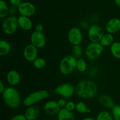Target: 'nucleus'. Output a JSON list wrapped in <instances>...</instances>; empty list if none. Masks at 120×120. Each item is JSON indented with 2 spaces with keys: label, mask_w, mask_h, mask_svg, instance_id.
Instances as JSON below:
<instances>
[{
  "label": "nucleus",
  "mask_w": 120,
  "mask_h": 120,
  "mask_svg": "<svg viewBox=\"0 0 120 120\" xmlns=\"http://www.w3.org/2000/svg\"><path fill=\"white\" fill-rule=\"evenodd\" d=\"M114 42V38L113 35L107 32V34H104L102 38L101 39L100 43L104 48V47L110 46Z\"/></svg>",
  "instance_id": "obj_21"
},
{
  "label": "nucleus",
  "mask_w": 120,
  "mask_h": 120,
  "mask_svg": "<svg viewBox=\"0 0 120 120\" xmlns=\"http://www.w3.org/2000/svg\"><path fill=\"white\" fill-rule=\"evenodd\" d=\"M98 103L102 107L106 109H112L115 106L112 98L109 95L103 94L98 97Z\"/></svg>",
  "instance_id": "obj_18"
},
{
  "label": "nucleus",
  "mask_w": 120,
  "mask_h": 120,
  "mask_svg": "<svg viewBox=\"0 0 120 120\" xmlns=\"http://www.w3.org/2000/svg\"><path fill=\"white\" fill-rule=\"evenodd\" d=\"M7 81L11 86H16L21 82V75L18 71L11 70L7 74Z\"/></svg>",
  "instance_id": "obj_15"
},
{
  "label": "nucleus",
  "mask_w": 120,
  "mask_h": 120,
  "mask_svg": "<svg viewBox=\"0 0 120 120\" xmlns=\"http://www.w3.org/2000/svg\"><path fill=\"white\" fill-rule=\"evenodd\" d=\"M82 120H96V119L92 118V117H86V118H83Z\"/></svg>",
  "instance_id": "obj_38"
},
{
  "label": "nucleus",
  "mask_w": 120,
  "mask_h": 120,
  "mask_svg": "<svg viewBox=\"0 0 120 120\" xmlns=\"http://www.w3.org/2000/svg\"><path fill=\"white\" fill-rule=\"evenodd\" d=\"M9 2H10L12 7L18 8L22 3V1H21V0H9Z\"/></svg>",
  "instance_id": "obj_32"
},
{
  "label": "nucleus",
  "mask_w": 120,
  "mask_h": 120,
  "mask_svg": "<svg viewBox=\"0 0 120 120\" xmlns=\"http://www.w3.org/2000/svg\"><path fill=\"white\" fill-rule=\"evenodd\" d=\"M64 108H66L67 110H69V111H73L76 110V104L72 101H69L67 102Z\"/></svg>",
  "instance_id": "obj_30"
},
{
  "label": "nucleus",
  "mask_w": 120,
  "mask_h": 120,
  "mask_svg": "<svg viewBox=\"0 0 120 120\" xmlns=\"http://www.w3.org/2000/svg\"><path fill=\"white\" fill-rule=\"evenodd\" d=\"M104 34L103 29L97 25H93L88 29V38L91 42H100Z\"/></svg>",
  "instance_id": "obj_9"
},
{
  "label": "nucleus",
  "mask_w": 120,
  "mask_h": 120,
  "mask_svg": "<svg viewBox=\"0 0 120 120\" xmlns=\"http://www.w3.org/2000/svg\"><path fill=\"white\" fill-rule=\"evenodd\" d=\"M111 110L114 120H120V105H115Z\"/></svg>",
  "instance_id": "obj_29"
},
{
  "label": "nucleus",
  "mask_w": 120,
  "mask_h": 120,
  "mask_svg": "<svg viewBox=\"0 0 120 120\" xmlns=\"http://www.w3.org/2000/svg\"><path fill=\"white\" fill-rule=\"evenodd\" d=\"M77 58L73 55H66L62 59L59 63L60 72L63 75H69L76 69Z\"/></svg>",
  "instance_id": "obj_3"
},
{
  "label": "nucleus",
  "mask_w": 120,
  "mask_h": 120,
  "mask_svg": "<svg viewBox=\"0 0 120 120\" xmlns=\"http://www.w3.org/2000/svg\"><path fill=\"white\" fill-rule=\"evenodd\" d=\"M16 14V7H12L9 8V14L12 16H15L14 15Z\"/></svg>",
  "instance_id": "obj_35"
},
{
  "label": "nucleus",
  "mask_w": 120,
  "mask_h": 120,
  "mask_svg": "<svg viewBox=\"0 0 120 120\" xmlns=\"http://www.w3.org/2000/svg\"><path fill=\"white\" fill-rule=\"evenodd\" d=\"M96 120H114L112 114L107 111H101L97 114Z\"/></svg>",
  "instance_id": "obj_27"
},
{
  "label": "nucleus",
  "mask_w": 120,
  "mask_h": 120,
  "mask_svg": "<svg viewBox=\"0 0 120 120\" xmlns=\"http://www.w3.org/2000/svg\"><path fill=\"white\" fill-rule=\"evenodd\" d=\"M4 103L11 109H17L21 105V97L19 92L13 86L6 87L2 93Z\"/></svg>",
  "instance_id": "obj_2"
},
{
  "label": "nucleus",
  "mask_w": 120,
  "mask_h": 120,
  "mask_svg": "<svg viewBox=\"0 0 120 120\" xmlns=\"http://www.w3.org/2000/svg\"><path fill=\"white\" fill-rule=\"evenodd\" d=\"M19 27L18 17L15 16H8L5 18L2 23V29L4 34L10 35L15 34Z\"/></svg>",
  "instance_id": "obj_6"
},
{
  "label": "nucleus",
  "mask_w": 120,
  "mask_h": 120,
  "mask_svg": "<svg viewBox=\"0 0 120 120\" xmlns=\"http://www.w3.org/2000/svg\"><path fill=\"white\" fill-rule=\"evenodd\" d=\"M11 46L6 40H1L0 42V56H5L10 53Z\"/></svg>",
  "instance_id": "obj_20"
},
{
  "label": "nucleus",
  "mask_w": 120,
  "mask_h": 120,
  "mask_svg": "<svg viewBox=\"0 0 120 120\" xmlns=\"http://www.w3.org/2000/svg\"><path fill=\"white\" fill-rule=\"evenodd\" d=\"M10 120H28L26 118L25 114H19L15 115L13 117L11 118Z\"/></svg>",
  "instance_id": "obj_31"
},
{
  "label": "nucleus",
  "mask_w": 120,
  "mask_h": 120,
  "mask_svg": "<svg viewBox=\"0 0 120 120\" xmlns=\"http://www.w3.org/2000/svg\"><path fill=\"white\" fill-rule=\"evenodd\" d=\"M75 91L77 96L83 99H91L96 96L98 88L96 83L91 80H84L80 81L75 87Z\"/></svg>",
  "instance_id": "obj_1"
},
{
  "label": "nucleus",
  "mask_w": 120,
  "mask_h": 120,
  "mask_svg": "<svg viewBox=\"0 0 120 120\" xmlns=\"http://www.w3.org/2000/svg\"><path fill=\"white\" fill-rule=\"evenodd\" d=\"M30 43L38 49L43 48L46 44V38L43 32L35 30L32 33L30 37Z\"/></svg>",
  "instance_id": "obj_10"
},
{
  "label": "nucleus",
  "mask_w": 120,
  "mask_h": 120,
  "mask_svg": "<svg viewBox=\"0 0 120 120\" xmlns=\"http://www.w3.org/2000/svg\"></svg>",
  "instance_id": "obj_39"
},
{
  "label": "nucleus",
  "mask_w": 120,
  "mask_h": 120,
  "mask_svg": "<svg viewBox=\"0 0 120 120\" xmlns=\"http://www.w3.org/2000/svg\"><path fill=\"white\" fill-rule=\"evenodd\" d=\"M38 49L32 44L27 45L23 50V56L29 62H33L38 57Z\"/></svg>",
  "instance_id": "obj_12"
},
{
  "label": "nucleus",
  "mask_w": 120,
  "mask_h": 120,
  "mask_svg": "<svg viewBox=\"0 0 120 120\" xmlns=\"http://www.w3.org/2000/svg\"><path fill=\"white\" fill-rule=\"evenodd\" d=\"M87 68V62L84 59L79 58L77 59V64H76V69L80 73H84L86 71Z\"/></svg>",
  "instance_id": "obj_25"
},
{
  "label": "nucleus",
  "mask_w": 120,
  "mask_h": 120,
  "mask_svg": "<svg viewBox=\"0 0 120 120\" xmlns=\"http://www.w3.org/2000/svg\"><path fill=\"white\" fill-rule=\"evenodd\" d=\"M32 63L34 68L37 69H43L46 64V62L45 59L42 57H37Z\"/></svg>",
  "instance_id": "obj_28"
},
{
  "label": "nucleus",
  "mask_w": 120,
  "mask_h": 120,
  "mask_svg": "<svg viewBox=\"0 0 120 120\" xmlns=\"http://www.w3.org/2000/svg\"><path fill=\"white\" fill-rule=\"evenodd\" d=\"M19 27L23 30H29L32 28L33 22L30 19V17L20 15L18 17Z\"/></svg>",
  "instance_id": "obj_17"
},
{
  "label": "nucleus",
  "mask_w": 120,
  "mask_h": 120,
  "mask_svg": "<svg viewBox=\"0 0 120 120\" xmlns=\"http://www.w3.org/2000/svg\"><path fill=\"white\" fill-rule=\"evenodd\" d=\"M71 53L73 56H75L76 58H80L83 53V50L80 45H73L71 47Z\"/></svg>",
  "instance_id": "obj_26"
},
{
  "label": "nucleus",
  "mask_w": 120,
  "mask_h": 120,
  "mask_svg": "<svg viewBox=\"0 0 120 120\" xmlns=\"http://www.w3.org/2000/svg\"><path fill=\"white\" fill-rule=\"evenodd\" d=\"M36 7L30 2H22L19 6L18 7V11L22 16L30 17L35 15L36 13Z\"/></svg>",
  "instance_id": "obj_11"
},
{
  "label": "nucleus",
  "mask_w": 120,
  "mask_h": 120,
  "mask_svg": "<svg viewBox=\"0 0 120 120\" xmlns=\"http://www.w3.org/2000/svg\"><path fill=\"white\" fill-rule=\"evenodd\" d=\"M57 120H75V116L72 111L62 108L57 114Z\"/></svg>",
  "instance_id": "obj_19"
},
{
  "label": "nucleus",
  "mask_w": 120,
  "mask_h": 120,
  "mask_svg": "<svg viewBox=\"0 0 120 120\" xmlns=\"http://www.w3.org/2000/svg\"><path fill=\"white\" fill-rule=\"evenodd\" d=\"M5 89L6 87L5 86L4 83H3V82L1 81L0 82V93L2 94L4 91V90H5Z\"/></svg>",
  "instance_id": "obj_36"
},
{
  "label": "nucleus",
  "mask_w": 120,
  "mask_h": 120,
  "mask_svg": "<svg viewBox=\"0 0 120 120\" xmlns=\"http://www.w3.org/2000/svg\"><path fill=\"white\" fill-rule=\"evenodd\" d=\"M9 14V8L4 0H0V18H6Z\"/></svg>",
  "instance_id": "obj_23"
},
{
  "label": "nucleus",
  "mask_w": 120,
  "mask_h": 120,
  "mask_svg": "<svg viewBox=\"0 0 120 120\" xmlns=\"http://www.w3.org/2000/svg\"><path fill=\"white\" fill-rule=\"evenodd\" d=\"M110 52L114 57L120 59V42L114 41L110 46Z\"/></svg>",
  "instance_id": "obj_22"
},
{
  "label": "nucleus",
  "mask_w": 120,
  "mask_h": 120,
  "mask_svg": "<svg viewBox=\"0 0 120 120\" xmlns=\"http://www.w3.org/2000/svg\"><path fill=\"white\" fill-rule=\"evenodd\" d=\"M41 110L36 105H31L27 107L25 112V116L28 120H36L39 116Z\"/></svg>",
  "instance_id": "obj_16"
},
{
  "label": "nucleus",
  "mask_w": 120,
  "mask_h": 120,
  "mask_svg": "<svg viewBox=\"0 0 120 120\" xmlns=\"http://www.w3.org/2000/svg\"><path fill=\"white\" fill-rule=\"evenodd\" d=\"M105 30L107 33L114 34L120 30V19L112 18L110 19L105 25Z\"/></svg>",
  "instance_id": "obj_14"
},
{
  "label": "nucleus",
  "mask_w": 120,
  "mask_h": 120,
  "mask_svg": "<svg viewBox=\"0 0 120 120\" xmlns=\"http://www.w3.org/2000/svg\"><path fill=\"white\" fill-rule=\"evenodd\" d=\"M44 29V27L42 23H38L36 26H35V30L38 32H43V30Z\"/></svg>",
  "instance_id": "obj_34"
},
{
  "label": "nucleus",
  "mask_w": 120,
  "mask_h": 120,
  "mask_svg": "<svg viewBox=\"0 0 120 120\" xmlns=\"http://www.w3.org/2000/svg\"><path fill=\"white\" fill-rule=\"evenodd\" d=\"M57 103H58L61 109H62V108L65 107L67 101H66V100L64 99V98H60V99H59L57 101Z\"/></svg>",
  "instance_id": "obj_33"
},
{
  "label": "nucleus",
  "mask_w": 120,
  "mask_h": 120,
  "mask_svg": "<svg viewBox=\"0 0 120 120\" xmlns=\"http://www.w3.org/2000/svg\"><path fill=\"white\" fill-rule=\"evenodd\" d=\"M68 39L72 45H80L83 41V34L80 28L72 27L69 29L68 33Z\"/></svg>",
  "instance_id": "obj_8"
},
{
  "label": "nucleus",
  "mask_w": 120,
  "mask_h": 120,
  "mask_svg": "<svg viewBox=\"0 0 120 120\" xmlns=\"http://www.w3.org/2000/svg\"><path fill=\"white\" fill-rule=\"evenodd\" d=\"M104 47L100 42H91L87 46L85 49V55L90 60H95L103 53Z\"/></svg>",
  "instance_id": "obj_5"
},
{
  "label": "nucleus",
  "mask_w": 120,
  "mask_h": 120,
  "mask_svg": "<svg viewBox=\"0 0 120 120\" xmlns=\"http://www.w3.org/2000/svg\"><path fill=\"white\" fill-rule=\"evenodd\" d=\"M49 96V93L46 90H41L34 91L24 98L23 104L26 107L34 105L41 101L47 98Z\"/></svg>",
  "instance_id": "obj_4"
},
{
  "label": "nucleus",
  "mask_w": 120,
  "mask_h": 120,
  "mask_svg": "<svg viewBox=\"0 0 120 120\" xmlns=\"http://www.w3.org/2000/svg\"><path fill=\"white\" fill-rule=\"evenodd\" d=\"M61 108L59 105L57 101L50 100L47 101L43 105V110L49 116H55L58 114Z\"/></svg>",
  "instance_id": "obj_13"
},
{
  "label": "nucleus",
  "mask_w": 120,
  "mask_h": 120,
  "mask_svg": "<svg viewBox=\"0 0 120 120\" xmlns=\"http://www.w3.org/2000/svg\"><path fill=\"white\" fill-rule=\"evenodd\" d=\"M76 110L80 114H86L91 112V110L83 101H79L78 103H76Z\"/></svg>",
  "instance_id": "obj_24"
},
{
  "label": "nucleus",
  "mask_w": 120,
  "mask_h": 120,
  "mask_svg": "<svg viewBox=\"0 0 120 120\" xmlns=\"http://www.w3.org/2000/svg\"><path fill=\"white\" fill-rule=\"evenodd\" d=\"M54 92L63 98H70L76 93L75 87L70 83L59 84L55 89Z\"/></svg>",
  "instance_id": "obj_7"
},
{
  "label": "nucleus",
  "mask_w": 120,
  "mask_h": 120,
  "mask_svg": "<svg viewBox=\"0 0 120 120\" xmlns=\"http://www.w3.org/2000/svg\"><path fill=\"white\" fill-rule=\"evenodd\" d=\"M114 1L116 5H117V7H119V8H120V0H114Z\"/></svg>",
  "instance_id": "obj_37"
}]
</instances>
